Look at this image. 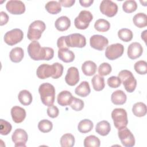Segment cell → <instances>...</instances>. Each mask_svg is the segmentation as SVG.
<instances>
[{
    "instance_id": "obj_1",
    "label": "cell",
    "mask_w": 147,
    "mask_h": 147,
    "mask_svg": "<svg viewBox=\"0 0 147 147\" xmlns=\"http://www.w3.org/2000/svg\"><path fill=\"white\" fill-rule=\"evenodd\" d=\"M38 92L42 103L47 106L53 105L55 99V88L49 83L41 84L38 88Z\"/></svg>"
},
{
    "instance_id": "obj_2",
    "label": "cell",
    "mask_w": 147,
    "mask_h": 147,
    "mask_svg": "<svg viewBox=\"0 0 147 147\" xmlns=\"http://www.w3.org/2000/svg\"><path fill=\"white\" fill-rule=\"evenodd\" d=\"M122 83L125 89L128 92H133L137 86V80L132 72L127 69L121 71L118 76Z\"/></svg>"
},
{
    "instance_id": "obj_3",
    "label": "cell",
    "mask_w": 147,
    "mask_h": 147,
    "mask_svg": "<svg viewBox=\"0 0 147 147\" xmlns=\"http://www.w3.org/2000/svg\"><path fill=\"white\" fill-rule=\"evenodd\" d=\"M46 25L41 20H36L31 23L28 28L27 37L31 41H37L40 38L42 32L45 30Z\"/></svg>"
},
{
    "instance_id": "obj_4",
    "label": "cell",
    "mask_w": 147,
    "mask_h": 147,
    "mask_svg": "<svg viewBox=\"0 0 147 147\" xmlns=\"http://www.w3.org/2000/svg\"><path fill=\"white\" fill-rule=\"evenodd\" d=\"M28 53L34 60H45L46 47H41L37 41H32L28 46Z\"/></svg>"
},
{
    "instance_id": "obj_5",
    "label": "cell",
    "mask_w": 147,
    "mask_h": 147,
    "mask_svg": "<svg viewBox=\"0 0 147 147\" xmlns=\"http://www.w3.org/2000/svg\"><path fill=\"white\" fill-rule=\"evenodd\" d=\"M111 118L115 127L118 130L126 127L128 123L127 114L126 110L122 108L114 109L111 112Z\"/></svg>"
},
{
    "instance_id": "obj_6",
    "label": "cell",
    "mask_w": 147,
    "mask_h": 147,
    "mask_svg": "<svg viewBox=\"0 0 147 147\" xmlns=\"http://www.w3.org/2000/svg\"><path fill=\"white\" fill-rule=\"evenodd\" d=\"M93 16L88 10H82L74 20V25L77 29L84 30L87 29L90 22L92 20Z\"/></svg>"
},
{
    "instance_id": "obj_7",
    "label": "cell",
    "mask_w": 147,
    "mask_h": 147,
    "mask_svg": "<svg viewBox=\"0 0 147 147\" xmlns=\"http://www.w3.org/2000/svg\"><path fill=\"white\" fill-rule=\"evenodd\" d=\"M65 42L68 47L83 48L86 45V37L80 33H73L65 36Z\"/></svg>"
},
{
    "instance_id": "obj_8",
    "label": "cell",
    "mask_w": 147,
    "mask_h": 147,
    "mask_svg": "<svg viewBox=\"0 0 147 147\" xmlns=\"http://www.w3.org/2000/svg\"><path fill=\"white\" fill-rule=\"evenodd\" d=\"M24 37L23 32L18 28L7 32L4 36V41L7 45L12 46L22 41Z\"/></svg>"
},
{
    "instance_id": "obj_9",
    "label": "cell",
    "mask_w": 147,
    "mask_h": 147,
    "mask_svg": "<svg viewBox=\"0 0 147 147\" xmlns=\"http://www.w3.org/2000/svg\"><path fill=\"white\" fill-rule=\"evenodd\" d=\"M124 51V47L120 43H115L107 47L105 51L106 57L110 60H115L121 57Z\"/></svg>"
},
{
    "instance_id": "obj_10",
    "label": "cell",
    "mask_w": 147,
    "mask_h": 147,
    "mask_svg": "<svg viewBox=\"0 0 147 147\" xmlns=\"http://www.w3.org/2000/svg\"><path fill=\"white\" fill-rule=\"evenodd\" d=\"M100 12L109 17H114L118 12L117 3L110 0H103L99 6Z\"/></svg>"
},
{
    "instance_id": "obj_11",
    "label": "cell",
    "mask_w": 147,
    "mask_h": 147,
    "mask_svg": "<svg viewBox=\"0 0 147 147\" xmlns=\"http://www.w3.org/2000/svg\"><path fill=\"white\" fill-rule=\"evenodd\" d=\"M118 136L122 144L125 147H132L135 145V138L130 131L126 127L118 130Z\"/></svg>"
},
{
    "instance_id": "obj_12",
    "label": "cell",
    "mask_w": 147,
    "mask_h": 147,
    "mask_svg": "<svg viewBox=\"0 0 147 147\" xmlns=\"http://www.w3.org/2000/svg\"><path fill=\"white\" fill-rule=\"evenodd\" d=\"M56 73V67L53 63L52 65L42 64L38 66L36 71V74L38 78L45 79L49 77H53Z\"/></svg>"
},
{
    "instance_id": "obj_13",
    "label": "cell",
    "mask_w": 147,
    "mask_h": 147,
    "mask_svg": "<svg viewBox=\"0 0 147 147\" xmlns=\"http://www.w3.org/2000/svg\"><path fill=\"white\" fill-rule=\"evenodd\" d=\"M28 139V134L22 129H16L11 136V140L16 147H25Z\"/></svg>"
},
{
    "instance_id": "obj_14",
    "label": "cell",
    "mask_w": 147,
    "mask_h": 147,
    "mask_svg": "<svg viewBox=\"0 0 147 147\" xmlns=\"http://www.w3.org/2000/svg\"><path fill=\"white\" fill-rule=\"evenodd\" d=\"M6 10L11 14L18 15L23 14L25 11V6L23 2L18 0H10L6 5Z\"/></svg>"
},
{
    "instance_id": "obj_15",
    "label": "cell",
    "mask_w": 147,
    "mask_h": 147,
    "mask_svg": "<svg viewBox=\"0 0 147 147\" xmlns=\"http://www.w3.org/2000/svg\"><path fill=\"white\" fill-rule=\"evenodd\" d=\"M108 44V39L102 35L94 34L90 38V46L92 48L98 51H103L107 46Z\"/></svg>"
},
{
    "instance_id": "obj_16",
    "label": "cell",
    "mask_w": 147,
    "mask_h": 147,
    "mask_svg": "<svg viewBox=\"0 0 147 147\" xmlns=\"http://www.w3.org/2000/svg\"><path fill=\"white\" fill-rule=\"evenodd\" d=\"M66 83L71 86L76 85L79 81V73L77 68L71 67L67 70V74L65 76Z\"/></svg>"
},
{
    "instance_id": "obj_17",
    "label": "cell",
    "mask_w": 147,
    "mask_h": 147,
    "mask_svg": "<svg viewBox=\"0 0 147 147\" xmlns=\"http://www.w3.org/2000/svg\"><path fill=\"white\" fill-rule=\"evenodd\" d=\"M143 52V48L141 44L137 42L131 43L127 48V56L132 60L140 57Z\"/></svg>"
},
{
    "instance_id": "obj_18",
    "label": "cell",
    "mask_w": 147,
    "mask_h": 147,
    "mask_svg": "<svg viewBox=\"0 0 147 147\" xmlns=\"http://www.w3.org/2000/svg\"><path fill=\"white\" fill-rule=\"evenodd\" d=\"M11 115L15 123H21L26 117V111L21 107L15 106L11 109Z\"/></svg>"
},
{
    "instance_id": "obj_19",
    "label": "cell",
    "mask_w": 147,
    "mask_h": 147,
    "mask_svg": "<svg viewBox=\"0 0 147 147\" xmlns=\"http://www.w3.org/2000/svg\"><path fill=\"white\" fill-rule=\"evenodd\" d=\"M73 96L72 94L67 90L61 91L57 96V101L59 105L61 106H65L70 105Z\"/></svg>"
},
{
    "instance_id": "obj_20",
    "label": "cell",
    "mask_w": 147,
    "mask_h": 147,
    "mask_svg": "<svg viewBox=\"0 0 147 147\" xmlns=\"http://www.w3.org/2000/svg\"><path fill=\"white\" fill-rule=\"evenodd\" d=\"M58 57L64 63H71L75 59V54L68 48H60L58 51Z\"/></svg>"
},
{
    "instance_id": "obj_21",
    "label": "cell",
    "mask_w": 147,
    "mask_h": 147,
    "mask_svg": "<svg viewBox=\"0 0 147 147\" xmlns=\"http://www.w3.org/2000/svg\"><path fill=\"white\" fill-rule=\"evenodd\" d=\"M55 26L59 31L63 32L67 30L71 26V20L67 16H61L56 20Z\"/></svg>"
},
{
    "instance_id": "obj_22",
    "label": "cell",
    "mask_w": 147,
    "mask_h": 147,
    "mask_svg": "<svg viewBox=\"0 0 147 147\" xmlns=\"http://www.w3.org/2000/svg\"><path fill=\"white\" fill-rule=\"evenodd\" d=\"M127 99L126 94L122 90H117L111 94V100L113 104L115 105H123Z\"/></svg>"
},
{
    "instance_id": "obj_23",
    "label": "cell",
    "mask_w": 147,
    "mask_h": 147,
    "mask_svg": "<svg viewBox=\"0 0 147 147\" xmlns=\"http://www.w3.org/2000/svg\"><path fill=\"white\" fill-rule=\"evenodd\" d=\"M96 64L92 61L88 60L84 61L82 65V70L83 73L88 76L94 75L96 71Z\"/></svg>"
},
{
    "instance_id": "obj_24",
    "label": "cell",
    "mask_w": 147,
    "mask_h": 147,
    "mask_svg": "<svg viewBox=\"0 0 147 147\" xmlns=\"http://www.w3.org/2000/svg\"><path fill=\"white\" fill-rule=\"evenodd\" d=\"M111 130L110 123L107 121H102L99 122L95 127L96 132L100 136H107Z\"/></svg>"
},
{
    "instance_id": "obj_25",
    "label": "cell",
    "mask_w": 147,
    "mask_h": 147,
    "mask_svg": "<svg viewBox=\"0 0 147 147\" xmlns=\"http://www.w3.org/2000/svg\"><path fill=\"white\" fill-rule=\"evenodd\" d=\"M91 89L89 83L87 81H83L77 86L75 90V92L76 95L81 97H86L90 94Z\"/></svg>"
},
{
    "instance_id": "obj_26",
    "label": "cell",
    "mask_w": 147,
    "mask_h": 147,
    "mask_svg": "<svg viewBox=\"0 0 147 147\" xmlns=\"http://www.w3.org/2000/svg\"><path fill=\"white\" fill-rule=\"evenodd\" d=\"M24 56V52L21 47H15L13 48L9 53L10 59L14 63L20 62Z\"/></svg>"
},
{
    "instance_id": "obj_27",
    "label": "cell",
    "mask_w": 147,
    "mask_h": 147,
    "mask_svg": "<svg viewBox=\"0 0 147 147\" xmlns=\"http://www.w3.org/2000/svg\"><path fill=\"white\" fill-rule=\"evenodd\" d=\"M18 99L20 102L24 106L29 105L33 100L31 93L26 90H21L19 92L18 95Z\"/></svg>"
},
{
    "instance_id": "obj_28",
    "label": "cell",
    "mask_w": 147,
    "mask_h": 147,
    "mask_svg": "<svg viewBox=\"0 0 147 147\" xmlns=\"http://www.w3.org/2000/svg\"><path fill=\"white\" fill-rule=\"evenodd\" d=\"M147 111L146 106L142 102H137L134 104L132 107L133 114L138 117H142L146 115Z\"/></svg>"
},
{
    "instance_id": "obj_29",
    "label": "cell",
    "mask_w": 147,
    "mask_h": 147,
    "mask_svg": "<svg viewBox=\"0 0 147 147\" xmlns=\"http://www.w3.org/2000/svg\"><path fill=\"white\" fill-rule=\"evenodd\" d=\"M94 124L88 119H84L80 121L78 125V129L82 133H87L93 129Z\"/></svg>"
},
{
    "instance_id": "obj_30",
    "label": "cell",
    "mask_w": 147,
    "mask_h": 147,
    "mask_svg": "<svg viewBox=\"0 0 147 147\" xmlns=\"http://www.w3.org/2000/svg\"><path fill=\"white\" fill-rule=\"evenodd\" d=\"M134 24L139 28H142L147 25V16L144 13H138L134 15L133 18Z\"/></svg>"
},
{
    "instance_id": "obj_31",
    "label": "cell",
    "mask_w": 147,
    "mask_h": 147,
    "mask_svg": "<svg viewBox=\"0 0 147 147\" xmlns=\"http://www.w3.org/2000/svg\"><path fill=\"white\" fill-rule=\"evenodd\" d=\"M45 8L48 13L52 14H57L61 10V6L60 3L55 1L48 2L45 5Z\"/></svg>"
},
{
    "instance_id": "obj_32",
    "label": "cell",
    "mask_w": 147,
    "mask_h": 147,
    "mask_svg": "<svg viewBox=\"0 0 147 147\" xmlns=\"http://www.w3.org/2000/svg\"><path fill=\"white\" fill-rule=\"evenodd\" d=\"M91 83L93 88L96 91H101L105 88V79L104 78L100 75H94L91 79Z\"/></svg>"
},
{
    "instance_id": "obj_33",
    "label": "cell",
    "mask_w": 147,
    "mask_h": 147,
    "mask_svg": "<svg viewBox=\"0 0 147 147\" xmlns=\"http://www.w3.org/2000/svg\"><path fill=\"white\" fill-rule=\"evenodd\" d=\"M62 147H72L75 144V137L70 133L63 134L60 140Z\"/></svg>"
},
{
    "instance_id": "obj_34",
    "label": "cell",
    "mask_w": 147,
    "mask_h": 147,
    "mask_svg": "<svg viewBox=\"0 0 147 147\" xmlns=\"http://www.w3.org/2000/svg\"><path fill=\"white\" fill-rule=\"evenodd\" d=\"M95 29L100 32H105L109 30L110 24L108 21L105 19H99L96 20L94 24Z\"/></svg>"
},
{
    "instance_id": "obj_35",
    "label": "cell",
    "mask_w": 147,
    "mask_h": 147,
    "mask_svg": "<svg viewBox=\"0 0 147 147\" xmlns=\"http://www.w3.org/2000/svg\"><path fill=\"white\" fill-rule=\"evenodd\" d=\"M100 145V140L94 135L87 136L84 140V146L85 147H99Z\"/></svg>"
},
{
    "instance_id": "obj_36",
    "label": "cell",
    "mask_w": 147,
    "mask_h": 147,
    "mask_svg": "<svg viewBox=\"0 0 147 147\" xmlns=\"http://www.w3.org/2000/svg\"><path fill=\"white\" fill-rule=\"evenodd\" d=\"M118 36L122 41L129 42L132 40L133 34L131 30L127 28H123L118 30Z\"/></svg>"
},
{
    "instance_id": "obj_37",
    "label": "cell",
    "mask_w": 147,
    "mask_h": 147,
    "mask_svg": "<svg viewBox=\"0 0 147 147\" xmlns=\"http://www.w3.org/2000/svg\"><path fill=\"white\" fill-rule=\"evenodd\" d=\"M137 3L134 0H127L125 1L122 4L123 10L127 13H131L136 10Z\"/></svg>"
},
{
    "instance_id": "obj_38",
    "label": "cell",
    "mask_w": 147,
    "mask_h": 147,
    "mask_svg": "<svg viewBox=\"0 0 147 147\" xmlns=\"http://www.w3.org/2000/svg\"><path fill=\"white\" fill-rule=\"evenodd\" d=\"M53 127L52 122L48 119L41 120L38 123V128L39 130L42 133L49 132Z\"/></svg>"
},
{
    "instance_id": "obj_39",
    "label": "cell",
    "mask_w": 147,
    "mask_h": 147,
    "mask_svg": "<svg viewBox=\"0 0 147 147\" xmlns=\"http://www.w3.org/2000/svg\"><path fill=\"white\" fill-rule=\"evenodd\" d=\"M134 68L140 75H145L147 72V63L144 60L137 61L134 65Z\"/></svg>"
},
{
    "instance_id": "obj_40",
    "label": "cell",
    "mask_w": 147,
    "mask_h": 147,
    "mask_svg": "<svg viewBox=\"0 0 147 147\" xmlns=\"http://www.w3.org/2000/svg\"><path fill=\"white\" fill-rule=\"evenodd\" d=\"M11 125L7 121L1 119H0V133L1 135H7L11 130Z\"/></svg>"
},
{
    "instance_id": "obj_41",
    "label": "cell",
    "mask_w": 147,
    "mask_h": 147,
    "mask_svg": "<svg viewBox=\"0 0 147 147\" xmlns=\"http://www.w3.org/2000/svg\"><path fill=\"white\" fill-rule=\"evenodd\" d=\"M112 68L108 63H103L99 66L98 73L100 76H106L111 73Z\"/></svg>"
},
{
    "instance_id": "obj_42",
    "label": "cell",
    "mask_w": 147,
    "mask_h": 147,
    "mask_svg": "<svg viewBox=\"0 0 147 147\" xmlns=\"http://www.w3.org/2000/svg\"><path fill=\"white\" fill-rule=\"evenodd\" d=\"M84 102L79 98H75V97H73L72 100L70 104V106L75 111H79L82 110L83 107H84Z\"/></svg>"
},
{
    "instance_id": "obj_43",
    "label": "cell",
    "mask_w": 147,
    "mask_h": 147,
    "mask_svg": "<svg viewBox=\"0 0 147 147\" xmlns=\"http://www.w3.org/2000/svg\"><path fill=\"white\" fill-rule=\"evenodd\" d=\"M107 84L111 88H117L121 84V81L118 76H112L108 78Z\"/></svg>"
},
{
    "instance_id": "obj_44",
    "label": "cell",
    "mask_w": 147,
    "mask_h": 147,
    "mask_svg": "<svg viewBox=\"0 0 147 147\" xmlns=\"http://www.w3.org/2000/svg\"><path fill=\"white\" fill-rule=\"evenodd\" d=\"M47 113L48 115L52 118H56L59 114V110L57 106L55 105H51L47 109Z\"/></svg>"
},
{
    "instance_id": "obj_45",
    "label": "cell",
    "mask_w": 147,
    "mask_h": 147,
    "mask_svg": "<svg viewBox=\"0 0 147 147\" xmlns=\"http://www.w3.org/2000/svg\"><path fill=\"white\" fill-rule=\"evenodd\" d=\"M54 64L56 67V73H55V75L52 77V78L58 79L62 76L64 68L63 65L59 63H55Z\"/></svg>"
},
{
    "instance_id": "obj_46",
    "label": "cell",
    "mask_w": 147,
    "mask_h": 147,
    "mask_svg": "<svg viewBox=\"0 0 147 147\" xmlns=\"http://www.w3.org/2000/svg\"><path fill=\"white\" fill-rule=\"evenodd\" d=\"M57 46L59 49L68 48V47L67 46L65 42V36H61L57 39Z\"/></svg>"
},
{
    "instance_id": "obj_47",
    "label": "cell",
    "mask_w": 147,
    "mask_h": 147,
    "mask_svg": "<svg viewBox=\"0 0 147 147\" xmlns=\"http://www.w3.org/2000/svg\"><path fill=\"white\" fill-rule=\"evenodd\" d=\"M0 18H1V21H0V25L1 26L6 24L7 23V22L9 21V18L7 13L4 11L0 12Z\"/></svg>"
},
{
    "instance_id": "obj_48",
    "label": "cell",
    "mask_w": 147,
    "mask_h": 147,
    "mask_svg": "<svg viewBox=\"0 0 147 147\" xmlns=\"http://www.w3.org/2000/svg\"><path fill=\"white\" fill-rule=\"evenodd\" d=\"M59 2L60 3L61 6L65 7H69L74 5L75 2V0H59Z\"/></svg>"
},
{
    "instance_id": "obj_49",
    "label": "cell",
    "mask_w": 147,
    "mask_h": 147,
    "mask_svg": "<svg viewBox=\"0 0 147 147\" xmlns=\"http://www.w3.org/2000/svg\"><path fill=\"white\" fill-rule=\"evenodd\" d=\"M94 2L93 0H80L79 3L81 5V6L87 7L90 6Z\"/></svg>"
},
{
    "instance_id": "obj_50",
    "label": "cell",
    "mask_w": 147,
    "mask_h": 147,
    "mask_svg": "<svg viewBox=\"0 0 147 147\" xmlns=\"http://www.w3.org/2000/svg\"><path fill=\"white\" fill-rule=\"evenodd\" d=\"M146 32L147 30H145L144 32H142L141 33V38L144 41V42L146 43Z\"/></svg>"
}]
</instances>
